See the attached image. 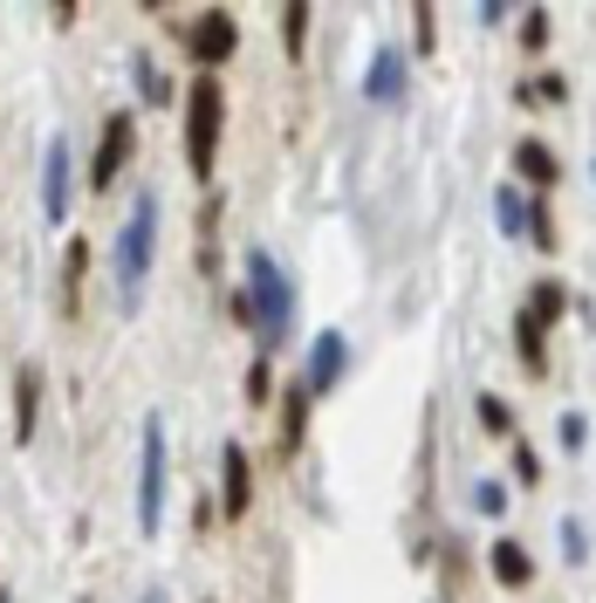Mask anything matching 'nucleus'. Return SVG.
<instances>
[{
  "label": "nucleus",
  "mask_w": 596,
  "mask_h": 603,
  "mask_svg": "<svg viewBox=\"0 0 596 603\" xmlns=\"http://www.w3.org/2000/svg\"><path fill=\"white\" fill-rule=\"evenodd\" d=\"M151 254H158V185H144L131 199L124 227L110 240V281H117V309H138L144 295V274H151Z\"/></svg>",
  "instance_id": "1"
},
{
  "label": "nucleus",
  "mask_w": 596,
  "mask_h": 603,
  "mask_svg": "<svg viewBox=\"0 0 596 603\" xmlns=\"http://www.w3.org/2000/svg\"><path fill=\"white\" fill-rule=\"evenodd\" d=\"M241 295H248V330H254L267 350H282V343L295 336V281H289V268L274 261L267 248H254Z\"/></svg>",
  "instance_id": "2"
},
{
  "label": "nucleus",
  "mask_w": 596,
  "mask_h": 603,
  "mask_svg": "<svg viewBox=\"0 0 596 603\" xmlns=\"http://www.w3.org/2000/svg\"><path fill=\"white\" fill-rule=\"evenodd\" d=\"M220 131H226V97H220L213 76H192V90H185V172L199 185H213Z\"/></svg>",
  "instance_id": "3"
},
{
  "label": "nucleus",
  "mask_w": 596,
  "mask_h": 603,
  "mask_svg": "<svg viewBox=\"0 0 596 603\" xmlns=\"http://www.w3.org/2000/svg\"><path fill=\"white\" fill-rule=\"evenodd\" d=\"M165 488H172V453H165V419H144V439H138V535L151 542L158 521H165Z\"/></svg>",
  "instance_id": "4"
},
{
  "label": "nucleus",
  "mask_w": 596,
  "mask_h": 603,
  "mask_svg": "<svg viewBox=\"0 0 596 603\" xmlns=\"http://www.w3.org/2000/svg\"><path fill=\"white\" fill-rule=\"evenodd\" d=\"M131 151H138V117H131V110H110V117H103V138H97V158H90V185L110 192L117 179H124Z\"/></svg>",
  "instance_id": "5"
},
{
  "label": "nucleus",
  "mask_w": 596,
  "mask_h": 603,
  "mask_svg": "<svg viewBox=\"0 0 596 603\" xmlns=\"http://www.w3.org/2000/svg\"><path fill=\"white\" fill-rule=\"evenodd\" d=\"M233 49H241V21H233V8H206L192 28H185V56L199 62V69H220V62H233Z\"/></svg>",
  "instance_id": "6"
},
{
  "label": "nucleus",
  "mask_w": 596,
  "mask_h": 603,
  "mask_svg": "<svg viewBox=\"0 0 596 603\" xmlns=\"http://www.w3.org/2000/svg\"><path fill=\"white\" fill-rule=\"evenodd\" d=\"M364 97L371 103H405L412 97V62H405V42H377L371 62H364Z\"/></svg>",
  "instance_id": "7"
},
{
  "label": "nucleus",
  "mask_w": 596,
  "mask_h": 603,
  "mask_svg": "<svg viewBox=\"0 0 596 603\" xmlns=\"http://www.w3.org/2000/svg\"><path fill=\"white\" fill-rule=\"evenodd\" d=\"M69 199H75V144L55 131V138H49V158H42V213H49V220H69Z\"/></svg>",
  "instance_id": "8"
},
{
  "label": "nucleus",
  "mask_w": 596,
  "mask_h": 603,
  "mask_svg": "<svg viewBox=\"0 0 596 603\" xmlns=\"http://www.w3.org/2000/svg\"><path fill=\"white\" fill-rule=\"evenodd\" d=\"M343 371H350V336H343V330H323V336L309 343V378H302V384L323 398V391L343 384Z\"/></svg>",
  "instance_id": "9"
},
{
  "label": "nucleus",
  "mask_w": 596,
  "mask_h": 603,
  "mask_svg": "<svg viewBox=\"0 0 596 603\" xmlns=\"http://www.w3.org/2000/svg\"><path fill=\"white\" fill-rule=\"evenodd\" d=\"M254 507V466H248V446H220V514H248Z\"/></svg>",
  "instance_id": "10"
},
{
  "label": "nucleus",
  "mask_w": 596,
  "mask_h": 603,
  "mask_svg": "<svg viewBox=\"0 0 596 603\" xmlns=\"http://www.w3.org/2000/svg\"><path fill=\"white\" fill-rule=\"evenodd\" d=\"M487 576L507 583V590H528L535 583V555L522 549V535H494L487 542Z\"/></svg>",
  "instance_id": "11"
},
{
  "label": "nucleus",
  "mask_w": 596,
  "mask_h": 603,
  "mask_svg": "<svg viewBox=\"0 0 596 603\" xmlns=\"http://www.w3.org/2000/svg\"><path fill=\"white\" fill-rule=\"evenodd\" d=\"M90 254H97V248H90V240H83V233H75V240H69V248H62V274H55V309H62V315H75V309H83V281H90Z\"/></svg>",
  "instance_id": "12"
},
{
  "label": "nucleus",
  "mask_w": 596,
  "mask_h": 603,
  "mask_svg": "<svg viewBox=\"0 0 596 603\" xmlns=\"http://www.w3.org/2000/svg\"><path fill=\"white\" fill-rule=\"evenodd\" d=\"M34 432H42V364H21L14 371V439L28 446Z\"/></svg>",
  "instance_id": "13"
},
{
  "label": "nucleus",
  "mask_w": 596,
  "mask_h": 603,
  "mask_svg": "<svg viewBox=\"0 0 596 603\" xmlns=\"http://www.w3.org/2000/svg\"><path fill=\"white\" fill-rule=\"evenodd\" d=\"M514 356H522V371H528V378H548V330L535 323L528 309L514 315Z\"/></svg>",
  "instance_id": "14"
},
{
  "label": "nucleus",
  "mask_w": 596,
  "mask_h": 603,
  "mask_svg": "<svg viewBox=\"0 0 596 603\" xmlns=\"http://www.w3.org/2000/svg\"><path fill=\"white\" fill-rule=\"evenodd\" d=\"M514 172H522L528 185H555V179H563V165H555V151L542 144V138H522V144H514Z\"/></svg>",
  "instance_id": "15"
},
{
  "label": "nucleus",
  "mask_w": 596,
  "mask_h": 603,
  "mask_svg": "<svg viewBox=\"0 0 596 603\" xmlns=\"http://www.w3.org/2000/svg\"><path fill=\"white\" fill-rule=\"evenodd\" d=\"M131 90H138V103H172V76L151 62V49H131Z\"/></svg>",
  "instance_id": "16"
},
{
  "label": "nucleus",
  "mask_w": 596,
  "mask_h": 603,
  "mask_svg": "<svg viewBox=\"0 0 596 603\" xmlns=\"http://www.w3.org/2000/svg\"><path fill=\"white\" fill-rule=\"evenodd\" d=\"M309 384H295L289 398H282V453H302V432H309Z\"/></svg>",
  "instance_id": "17"
},
{
  "label": "nucleus",
  "mask_w": 596,
  "mask_h": 603,
  "mask_svg": "<svg viewBox=\"0 0 596 603\" xmlns=\"http://www.w3.org/2000/svg\"><path fill=\"white\" fill-rule=\"evenodd\" d=\"M528 207H535V199H522L514 185H501V192H494V220H501V233L522 240V233H528Z\"/></svg>",
  "instance_id": "18"
},
{
  "label": "nucleus",
  "mask_w": 596,
  "mask_h": 603,
  "mask_svg": "<svg viewBox=\"0 0 596 603\" xmlns=\"http://www.w3.org/2000/svg\"><path fill=\"white\" fill-rule=\"evenodd\" d=\"M563 309H569V289H563V281H535V289H528V315H535L542 330H548Z\"/></svg>",
  "instance_id": "19"
},
{
  "label": "nucleus",
  "mask_w": 596,
  "mask_h": 603,
  "mask_svg": "<svg viewBox=\"0 0 596 603\" xmlns=\"http://www.w3.org/2000/svg\"><path fill=\"white\" fill-rule=\"evenodd\" d=\"M473 412H481V425H487V439H514V405H507V398H494V391H481V405H473Z\"/></svg>",
  "instance_id": "20"
},
{
  "label": "nucleus",
  "mask_w": 596,
  "mask_h": 603,
  "mask_svg": "<svg viewBox=\"0 0 596 603\" xmlns=\"http://www.w3.org/2000/svg\"><path fill=\"white\" fill-rule=\"evenodd\" d=\"M569 97V83H563V76H542V83H522V90H514V103H522V110H535V103H563Z\"/></svg>",
  "instance_id": "21"
},
{
  "label": "nucleus",
  "mask_w": 596,
  "mask_h": 603,
  "mask_svg": "<svg viewBox=\"0 0 596 603\" xmlns=\"http://www.w3.org/2000/svg\"><path fill=\"white\" fill-rule=\"evenodd\" d=\"M555 439H563V453H583V446H589V419H583V412H563V419H555Z\"/></svg>",
  "instance_id": "22"
},
{
  "label": "nucleus",
  "mask_w": 596,
  "mask_h": 603,
  "mask_svg": "<svg viewBox=\"0 0 596 603\" xmlns=\"http://www.w3.org/2000/svg\"><path fill=\"white\" fill-rule=\"evenodd\" d=\"M282 42H289V56H302V42H309V8H302V0L282 8Z\"/></svg>",
  "instance_id": "23"
},
{
  "label": "nucleus",
  "mask_w": 596,
  "mask_h": 603,
  "mask_svg": "<svg viewBox=\"0 0 596 603\" xmlns=\"http://www.w3.org/2000/svg\"><path fill=\"white\" fill-rule=\"evenodd\" d=\"M555 535H563V555H569V562H589V529H583L576 514H563V529H555Z\"/></svg>",
  "instance_id": "24"
},
{
  "label": "nucleus",
  "mask_w": 596,
  "mask_h": 603,
  "mask_svg": "<svg viewBox=\"0 0 596 603\" xmlns=\"http://www.w3.org/2000/svg\"><path fill=\"white\" fill-rule=\"evenodd\" d=\"M274 398V364L267 356H254V371H248V405H267Z\"/></svg>",
  "instance_id": "25"
},
{
  "label": "nucleus",
  "mask_w": 596,
  "mask_h": 603,
  "mask_svg": "<svg viewBox=\"0 0 596 603\" xmlns=\"http://www.w3.org/2000/svg\"><path fill=\"white\" fill-rule=\"evenodd\" d=\"M514 480H522V488H535V480H542V453L528 446V439H514Z\"/></svg>",
  "instance_id": "26"
},
{
  "label": "nucleus",
  "mask_w": 596,
  "mask_h": 603,
  "mask_svg": "<svg viewBox=\"0 0 596 603\" xmlns=\"http://www.w3.org/2000/svg\"><path fill=\"white\" fill-rule=\"evenodd\" d=\"M522 49H528V56H542V49H548V8L522 14Z\"/></svg>",
  "instance_id": "27"
},
{
  "label": "nucleus",
  "mask_w": 596,
  "mask_h": 603,
  "mask_svg": "<svg viewBox=\"0 0 596 603\" xmlns=\"http://www.w3.org/2000/svg\"><path fill=\"white\" fill-rule=\"evenodd\" d=\"M412 28H418V56H432V49H440V14H432L425 0L412 8Z\"/></svg>",
  "instance_id": "28"
},
{
  "label": "nucleus",
  "mask_w": 596,
  "mask_h": 603,
  "mask_svg": "<svg viewBox=\"0 0 596 603\" xmlns=\"http://www.w3.org/2000/svg\"><path fill=\"white\" fill-rule=\"evenodd\" d=\"M473 507H481V514H507V480H481V488H473Z\"/></svg>",
  "instance_id": "29"
},
{
  "label": "nucleus",
  "mask_w": 596,
  "mask_h": 603,
  "mask_svg": "<svg viewBox=\"0 0 596 603\" xmlns=\"http://www.w3.org/2000/svg\"><path fill=\"white\" fill-rule=\"evenodd\" d=\"M473 21H481V28H507L514 8H507V0H481V8H473Z\"/></svg>",
  "instance_id": "30"
},
{
  "label": "nucleus",
  "mask_w": 596,
  "mask_h": 603,
  "mask_svg": "<svg viewBox=\"0 0 596 603\" xmlns=\"http://www.w3.org/2000/svg\"><path fill=\"white\" fill-rule=\"evenodd\" d=\"M144 603H165V596H158V590H151V596H144Z\"/></svg>",
  "instance_id": "31"
},
{
  "label": "nucleus",
  "mask_w": 596,
  "mask_h": 603,
  "mask_svg": "<svg viewBox=\"0 0 596 603\" xmlns=\"http://www.w3.org/2000/svg\"><path fill=\"white\" fill-rule=\"evenodd\" d=\"M0 603H14V596H8V590H0Z\"/></svg>",
  "instance_id": "32"
},
{
  "label": "nucleus",
  "mask_w": 596,
  "mask_h": 603,
  "mask_svg": "<svg viewBox=\"0 0 596 603\" xmlns=\"http://www.w3.org/2000/svg\"><path fill=\"white\" fill-rule=\"evenodd\" d=\"M589 179H596V165H589Z\"/></svg>",
  "instance_id": "33"
},
{
  "label": "nucleus",
  "mask_w": 596,
  "mask_h": 603,
  "mask_svg": "<svg viewBox=\"0 0 596 603\" xmlns=\"http://www.w3.org/2000/svg\"><path fill=\"white\" fill-rule=\"evenodd\" d=\"M83 603H97V596H83Z\"/></svg>",
  "instance_id": "34"
},
{
  "label": "nucleus",
  "mask_w": 596,
  "mask_h": 603,
  "mask_svg": "<svg viewBox=\"0 0 596 603\" xmlns=\"http://www.w3.org/2000/svg\"><path fill=\"white\" fill-rule=\"evenodd\" d=\"M440 603H446V596H440Z\"/></svg>",
  "instance_id": "35"
}]
</instances>
